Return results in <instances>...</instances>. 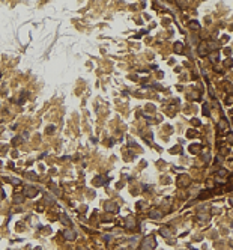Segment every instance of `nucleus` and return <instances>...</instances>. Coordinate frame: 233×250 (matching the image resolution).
<instances>
[{
    "mask_svg": "<svg viewBox=\"0 0 233 250\" xmlns=\"http://www.w3.org/2000/svg\"><path fill=\"white\" fill-rule=\"evenodd\" d=\"M155 246H156V243H155V240L152 238V236H150V238H144L143 243H142V247L143 249H148V250H152Z\"/></svg>",
    "mask_w": 233,
    "mask_h": 250,
    "instance_id": "nucleus-1",
    "label": "nucleus"
},
{
    "mask_svg": "<svg viewBox=\"0 0 233 250\" xmlns=\"http://www.w3.org/2000/svg\"><path fill=\"white\" fill-rule=\"evenodd\" d=\"M197 54L200 56V57H206L209 54V51H208V47H206V44H198V47H197Z\"/></svg>",
    "mask_w": 233,
    "mask_h": 250,
    "instance_id": "nucleus-2",
    "label": "nucleus"
},
{
    "mask_svg": "<svg viewBox=\"0 0 233 250\" xmlns=\"http://www.w3.org/2000/svg\"><path fill=\"white\" fill-rule=\"evenodd\" d=\"M38 194V190L35 188V187H30V185H27L24 188V196H27V197H35Z\"/></svg>",
    "mask_w": 233,
    "mask_h": 250,
    "instance_id": "nucleus-3",
    "label": "nucleus"
},
{
    "mask_svg": "<svg viewBox=\"0 0 233 250\" xmlns=\"http://www.w3.org/2000/svg\"><path fill=\"white\" fill-rule=\"evenodd\" d=\"M63 236H65L66 240L72 241L77 236V234H75V231H72V229H65V231H63Z\"/></svg>",
    "mask_w": 233,
    "mask_h": 250,
    "instance_id": "nucleus-4",
    "label": "nucleus"
},
{
    "mask_svg": "<svg viewBox=\"0 0 233 250\" xmlns=\"http://www.w3.org/2000/svg\"><path fill=\"white\" fill-rule=\"evenodd\" d=\"M125 226L128 228V229H132L135 226V219L132 215H129V217H126V220H125Z\"/></svg>",
    "mask_w": 233,
    "mask_h": 250,
    "instance_id": "nucleus-5",
    "label": "nucleus"
},
{
    "mask_svg": "<svg viewBox=\"0 0 233 250\" xmlns=\"http://www.w3.org/2000/svg\"><path fill=\"white\" fill-rule=\"evenodd\" d=\"M181 178H182V179L177 181V185H179V187H186V185H190V182H191L190 176H181Z\"/></svg>",
    "mask_w": 233,
    "mask_h": 250,
    "instance_id": "nucleus-6",
    "label": "nucleus"
},
{
    "mask_svg": "<svg viewBox=\"0 0 233 250\" xmlns=\"http://www.w3.org/2000/svg\"><path fill=\"white\" fill-rule=\"evenodd\" d=\"M149 217H150V219H154V220H158V219H161V217H163V213L159 211V209H152V211L149 213Z\"/></svg>",
    "mask_w": 233,
    "mask_h": 250,
    "instance_id": "nucleus-7",
    "label": "nucleus"
},
{
    "mask_svg": "<svg viewBox=\"0 0 233 250\" xmlns=\"http://www.w3.org/2000/svg\"><path fill=\"white\" fill-rule=\"evenodd\" d=\"M117 209H119V208H117V205H116L114 202H113V203H111V202H107V203H105V211H114V213H116Z\"/></svg>",
    "mask_w": 233,
    "mask_h": 250,
    "instance_id": "nucleus-8",
    "label": "nucleus"
},
{
    "mask_svg": "<svg viewBox=\"0 0 233 250\" xmlns=\"http://www.w3.org/2000/svg\"><path fill=\"white\" fill-rule=\"evenodd\" d=\"M159 234H161L164 238H170V236H171V231H170L169 228H165V226L159 229Z\"/></svg>",
    "mask_w": 233,
    "mask_h": 250,
    "instance_id": "nucleus-9",
    "label": "nucleus"
},
{
    "mask_svg": "<svg viewBox=\"0 0 233 250\" xmlns=\"http://www.w3.org/2000/svg\"><path fill=\"white\" fill-rule=\"evenodd\" d=\"M182 51H184V44H182V42H176V44H175V53L181 54Z\"/></svg>",
    "mask_w": 233,
    "mask_h": 250,
    "instance_id": "nucleus-10",
    "label": "nucleus"
},
{
    "mask_svg": "<svg viewBox=\"0 0 233 250\" xmlns=\"http://www.w3.org/2000/svg\"><path fill=\"white\" fill-rule=\"evenodd\" d=\"M206 47H208V51H217L218 44L217 42H209V44H206Z\"/></svg>",
    "mask_w": 233,
    "mask_h": 250,
    "instance_id": "nucleus-11",
    "label": "nucleus"
},
{
    "mask_svg": "<svg viewBox=\"0 0 233 250\" xmlns=\"http://www.w3.org/2000/svg\"><path fill=\"white\" fill-rule=\"evenodd\" d=\"M188 27L192 29V30H197V29H200V24H198V23L196 21V20H192V21L188 23Z\"/></svg>",
    "mask_w": 233,
    "mask_h": 250,
    "instance_id": "nucleus-12",
    "label": "nucleus"
},
{
    "mask_svg": "<svg viewBox=\"0 0 233 250\" xmlns=\"http://www.w3.org/2000/svg\"><path fill=\"white\" fill-rule=\"evenodd\" d=\"M209 59H211L212 63H217V60H218V51H214L212 54H209Z\"/></svg>",
    "mask_w": 233,
    "mask_h": 250,
    "instance_id": "nucleus-13",
    "label": "nucleus"
},
{
    "mask_svg": "<svg viewBox=\"0 0 233 250\" xmlns=\"http://www.w3.org/2000/svg\"><path fill=\"white\" fill-rule=\"evenodd\" d=\"M23 199H24V197L20 196V194H15V196H14V202H15V203H21Z\"/></svg>",
    "mask_w": 233,
    "mask_h": 250,
    "instance_id": "nucleus-14",
    "label": "nucleus"
},
{
    "mask_svg": "<svg viewBox=\"0 0 233 250\" xmlns=\"http://www.w3.org/2000/svg\"><path fill=\"white\" fill-rule=\"evenodd\" d=\"M203 115L208 116L209 115V109H208V104H203Z\"/></svg>",
    "mask_w": 233,
    "mask_h": 250,
    "instance_id": "nucleus-15",
    "label": "nucleus"
},
{
    "mask_svg": "<svg viewBox=\"0 0 233 250\" xmlns=\"http://www.w3.org/2000/svg\"><path fill=\"white\" fill-rule=\"evenodd\" d=\"M226 175H229V172H227V170H224V169L218 170V176H226Z\"/></svg>",
    "mask_w": 233,
    "mask_h": 250,
    "instance_id": "nucleus-16",
    "label": "nucleus"
},
{
    "mask_svg": "<svg viewBox=\"0 0 233 250\" xmlns=\"http://www.w3.org/2000/svg\"><path fill=\"white\" fill-rule=\"evenodd\" d=\"M198 148H200L198 145H197V146H196V145H191V146H190V151H191V152H196V151H198Z\"/></svg>",
    "mask_w": 233,
    "mask_h": 250,
    "instance_id": "nucleus-17",
    "label": "nucleus"
},
{
    "mask_svg": "<svg viewBox=\"0 0 233 250\" xmlns=\"http://www.w3.org/2000/svg\"><path fill=\"white\" fill-rule=\"evenodd\" d=\"M104 241L105 243H110L111 241V235H104Z\"/></svg>",
    "mask_w": 233,
    "mask_h": 250,
    "instance_id": "nucleus-18",
    "label": "nucleus"
},
{
    "mask_svg": "<svg viewBox=\"0 0 233 250\" xmlns=\"http://www.w3.org/2000/svg\"><path fill=\"white\" fill-rule=\"evenodd\" d=\"M230 103H232V96H230V95H227V98H226V104L229 106Z\"/></svg>",
    "mask_w": 233,
    "mask_h": 250,
    "instance_id": "nucleus-19",
    "label": "nucleus"
},
{
    "mask_svg": "<svg viewBox=\"0 0 233 250\" xmlns=\"http://www.w3.org/2000/svg\"><path fill=\"white\" fill-rule=\"evenodd\" d=\"M224 65H226V67H227V68H229V67H230V65H232V60H230V59H227V60H226V62H224Z\"/></svg>",
    "mask_w": 233,
    "mask_h": 250,
    "instance_id": "nucleus-20",
    "label": "nucleus"
},
{
    "mask_svg": "<svg viewBox=\"0 0 233 250\" xmlns=\"http://www.w3.org/2000/svg\"><path fill=\"white\" fill-rule=\"evenodd\" d=\"M196 136V131H188V137H194Z\"/></svg>",
    "mask_w": 233,
    "mask_h": 250,
    "instance_id": "nucleus-21",
    "label": "nucleus"
},
{
    "mask_svg": "<svg viewBox=\"0 0 233 250\" xmlns=\"http://www.w3.org/2000/svg\"><path fill=\"white\" fill-rule=\"evenodd\" d=\"M3 197H5V192H3V190H2V188H0V200H2V199H3Z\"/></svg>",
    "mask_w": 233,
    "mask_h": 250,
    "instance_id": "nucleus-22",
    "label": "nucleus"
},
{
    "mask_svg": "<svg viewBox=\"0 0 233 250\" xmlns=\"http://www.w3.org/2000/svg\"><path fill=\"white\" fill-rule=\"evenodd\" d=\"M140 250H148V249H143V247H142V249H140Z\"/></svg>",
    "mask_w": 233,
    "mask_h": 250,
    "instance_id": "nucleus-23",
    "label": "nucleus"
},
{
    "mask_svg": "<svg viewBox=\"0 0 233 250\" xmlns=\"http://www.w3.org/2000/svg\"><path fill=\"white\" fill-rule=\"evenodd\" d=\"M119 250H122V249H119Z\"/></svg>",
    "mask_w": 233,
    "mask_h": 250,
    "instance_id": "nucleus-24",
    "label": "nucleus"
}]
</instances>
